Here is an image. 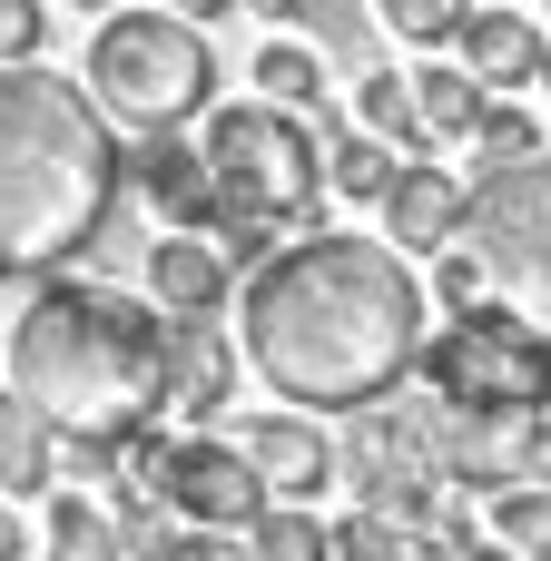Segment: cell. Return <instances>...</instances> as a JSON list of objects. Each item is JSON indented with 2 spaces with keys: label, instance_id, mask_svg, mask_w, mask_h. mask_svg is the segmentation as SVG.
I'll return each instance as SVG.
<instances>
[{
  "label": "cell",
  "instance_id": "cell-12",
  "mask_svg": "<svg viewBox=\"0 0 551 561\" xmlns=\"http://www.w3.org/2000/svg\"><path fill=\"white\" fill-rule=\"evenodd\" d=\"M128 178H138V197L168 227H217V178H207V148L197 138H177V128L128 138Z\"/></svg>",
  "mask_w": 551,
  "mask_h": 561
},
{
  "label": "cell",
  "instance_id": "cell-7",
  "mask_svg": "<svg viewBox=\"0 0 551 561\" xmlns=\"http://www.w3.org/2000/svg\"><path fill=\"white\" fill-rule=\"evenodd\" d=\"M463 237H473L493 296L551 335V148L503 158V168L473 178V217H463Z\"/></svg>",
  "mask_w": 551,
  "mask_h": 561
},
{
  "label": "cell",
  "instance_id": "cell-8",
  "mask_svg": "<svg viewBox=\"0 0 551 561\" xmlns=\"http://www.w3.org/2000/svg\"><path fill=\"white\" fill-rule=\"evenodd\" d=\"M345 473H355V493H365L375 513L434 533V513H444V493H454L444 404H434V414H384V404H365V414H355V444H345Z\"/></svg>",
  "mask_w": 551,
  "mask_h": 561
},
{
  "label": "cell",
  "instance_id": "cell-6",
  "mask_svg": "<svg viewBox=\"0 0 551 561\" xmlns=\"http://www.w3.org/2000/svg\"><path fill=\"white\" fill-rule=\"evenodd\" d=\"M414 375L454 414H551V335L532 316H513L503 296H483L454 325H434Z\"/></svg>",
  "mask_w": 551,
  "mask_h": 561
},
{
  "label": "cell",
  "instance_id": "cell-21",
  "mask_svg": "<svg viewBox=\"0 0 551 561\" xmlns=\"http://www.w3.org/2000/svg\"><path fill=\"white\" fill-rule=\"evenodd\" d=\"M39 533H49V552H69V561H118V523H108L89 493H59V483H49V523H39Z\"/></svg>",
  "mask_w": 551,
  "mask_h": 561
},
{
  "label": "cell",
  "instance_id": "cell-20",
  "mask_svg": "<svg viewBox=\"0 0 551 561\" xmlns=\"http://www.w3.org/2000/svg\"><path fill=\"white\" fill-rule=\"evenodd\" d=\"M237 542H246V552H266V561H325V552H335V523H325L315 503H266Z\"/></svg>",
  "mask_w": 551,
  "mask_h": 561
},
{
  "label": "cell",
  "instance_id": "cell-5",
  "mask_svg": "<svg viewBox=\"0 0 551 561\" xmlns=\"http://www.w3.org/2000/svg\"><path fill=\"white\" fill-rule=\"evenodd\" d=\"M89 89H99V108H108L128 138L207 118V108H217L207 20H187V10H168V0H158V10H108V20L89 30Z\"/></svg>",
  "mask_w": 551,
  "mask_h": 561
},
{
  "label": "cell",
  "instance_id": "cell-16",
  "mask_svg": "<svg viewBox=\"0 0 551 561\" xmlns=\"http://www.w3.org/2000/svg\"><path fill=\"white\" fill-rule=\"evenodd\" d=\"M49 483H59V424L20 385H0V493L20 503V493H49Z\"/></svg>",
  "mask_w": 551,
  "mask_h": 561
},
{
  "label": "cell",
  "instance_id": "cell-28",
  "mask_svg": "<svg viewBox=\"0 0 551 561\" xmlns=\"http://www.w3.org/2000/svg\"><path fill=\"white\" fill-rule=\"evenodd\" d=\"M404 542H414V523H394V513H375V503L335 523V552H355V561H394Z\"/></svg>",
  "mask_w": 551,
  "mask_h": 561
},
{
  "label": "cell",
  "instance_id": "cell-24",
  "mask_svg": "<svg viewBox=\"0 0 551 561\" xmlns=\"http://www.w3.org/2000/svg\"><path fill=\"white\" fill-rule=\"evenodd\" d=\"M306 30H315V49H325V59H345V69H365V59H375V10H365V0H315V10H306Z\"/></svg>",
  "mask_w": 551,
  "mask_h": 561
},
{
  "label": "cell",
  "instance_id": "cell-3",
  "mask_svg": "<svg viewBox=\"0 0 551 561\" xmlns=\"http://www.w3.org/2000/svg\"><path fill=\"white\" fill-rule=\"evenodd\" d=\"M10 385L69 444H118L168 414V306H138L89 276H39L10 325Z\"/></svg>",
  "mask_w": 551,
  "mask_h": 561
},
{
  "label": "cell",
  "instance_id": "cell-27",
  "mask_svg": "<svg viewBox=\"0 0 551 561\" xmlns=\"http://www.w3.org/2000/svg\"><path fill=\"white\" fill-rule=\"evenodd\" d=\"M483 296H493V276H483L473 237H454V247L434 256V306H444V316H463V306H483Z\"/></svg>",
  "mask_w": 551,
  "mask_h": 561
},
{
  "label": "cell",
  "instance_id": "cell-25",
  "mask_svg": "<svg viewBox=\"0 0 551 561\" xmlns=\"http://www.w3.org/2000/svg\"><path fill=\"white\" fill-rule=\"evenodd\" d=\"M375 10H384L394 39H414V49H454L463 20H473V0H375Z\"/></svg>",
  "mask_w": 551,
  "mask_h": 561
},
{
  "label": "cell",
  "instance_id": "cell-36",
  "mask_svg": "<svg viewBox=\"0 0 551 561\" xmlns=\"http://www.w3.org/2000/svg\"><path fill=\"white\" fill-rule=\"evenodd\" d=\"M0 355H10V335H0Z\"/></svg>",
  "mask_w": 551,
  "mask_h": 561
},
{
  "label": "cell",
  "instance_id": "cell-33",
  "mask_svg": "<svg viewBox=\"0 0 551 561\" xmlns=\"http://www.w3.org/2000/svg\"><path fill=\"white\" fill-rule=\"evenodd\" d=\"M69 10H118V0H69Z\"/></svg>",
  "mask_w": 551,
  "mask_h": 561
},
{
  "label": "cell",
  "instance_id": "cell-34",
  "mask_svg": "<svg viewBox=\"0 0 551 561\" xmlns=\"http://www.w3.org/2000/svg\"><path fill=\"white\" fill-rule=\"evenodd\" d=\"M542 473H551V424H542Z\"/></svg>",
  "mask_w": 551,
  "mask_h": 561
},
{
  "label": "cell",
  "instance_id": "cell-30",
  "mask_svg": "<svg viewBox=\"0 0 551 561\" xmlns=\"http://www.w3.org/2000/svg\"><path fill=\"white\" fill-rule=\"evenodd\" d=\"M246 10H256V20H276V30H306V10H315V0H246Z\"/></svg>",
  "mask_w": 551,
  "mask_h": 561
},
{
  "label": "cell",
  "instance_id": "cell-23",
  "mask_svg": "<svg viewBox=\"0 0 551 561\" xmlns=\"http://www.w3.org/2000/svg\"><path fill=\"white\" fill-rule=\"evenodd\" d=\"M493 542H513V552H551V473H523V483L493 493Z\"/></svg>",
  "mask_w": 551,
  "mask_h": 561
},
{
  "label": "cell",
  "instance_id": "cell-17",
  "mask_svg": "<svg viewBox=\"0 0 551 561\" xmlns=\"http://www.w3.org/2000/svg\"><path fill=\"white\" fill-rule=\"evenodd\" d=\"M414 108H424L434 148H444V138H473V118L493 108V79H483L473 59H434V69H414Z\"/></svg>",
  "mask_w": 551,
  "mask_h": 561
},
{
  "label": "cell",
  "instance_id": "cell-22",
  "mask_svg": "<svg viewBox=\"0 0 551 561\" xmlns=\"http://www.w3.org/2000/svg\"><path fill=\"white\" fill-rule=\"evenodd\" d=\"M256 89L286 99V108H325V49H306V39H266V49H256Z\"/></svg>",
  "mask_w": 551,
  "mask_h": 561
},
{
  "label": "cell",
  "instance_id": "cell-4",
  "mask_svg": "<svg viewBox=\"0 0 551 561\" xmlns=\"http://www.w3.org/2000/svg\"><path fill=\"white\" fill-rule=\"evenodd\" d=\"M207 178H217V247L237 266H266L286 237L315 227V207L335 197L325 178V128L315 108H286V99H237V108H207Z\"/></svg>",
  "mask_w": 551,
  "mask_h": 561
},
{
  "label": "cell",
  "instance_id": "cell-9",
  "mask_svg": "<svg viewBox=\"0 0 551 561\" xmlns=\"http://www.w3.org/2000/svg\"><path fill=\"white\" fill-rule=\"evenodd\" d=\"M168 503H177L197 533H246V523H256L276 493H266V473L246 463V444H237V434H177Z\"/></svg>",
  "mask_w": 551,
  "mask_h": 561
},
{
  "label": "cell",
  "instance_id": "cell-35",
  "mask_svg": "<svg viewBox=\"0 0 551 561\" xmlns=\"http://www.w3.org/2000/svg\"><path fill=\"white\" fill-rule=\"evenodd\" d=\"M542 89H551V49H542Z\"/></svg>",
  "mask_w": 551,
  "mask_h": 561
},
{
  "label": "cell",
  "instance_id": "cell-2",
  "mask_svg": "<svg viewBox=\"0 0 551 561\" xmlns=\"http://www.w3.org/2000/svg\"><path fill=\"white\" fill-rule=\"evenodd\" d=\"M128 128L99 108V89L10 59L0 69V276H59L108 237Z\"/></svg>",
  "mask_w": 551,
  "mask_h": 561
},
{
  "label": "cell",
  "instance_id": "cell-13",
  "mask_svg": "<svg viewBox=\"0 0 551 561\" xmlns=\"http://www.w3.org/2000/svg\"><path fill=\"white\" fill-rule=\"evenodd\" d=\"M227 286H237V256L217 247V227H168V237L148 247V296H158L168 316H217Z\"/></svg>",
  "mask_w": 551,
  "mask_h": 561
},
{
  "label": "cell",
  "instance_id": "cell-19",
  "mask_svg": "<svg viewBox=\"0 0 551 561\" xmlns=\"http://www.w3.org/2000/svg\"><path fill=\"white\" fill-rule=\"evenodd\" d=\"M394 168H404V148H394V138H375V128H335V138H325V178H335V197L384 207Z\"/></svg>",
  "mask_w": 551,
  "mask_h": 561
},
{
  "label": "cell",
  "instance_id": "cell-32",
  "mask_svg": "<svg viewBox=\"0 0 551 561\" xmlns=\"http://www.w3.org/2000/svg\"><path fill=\"white\" fill-rule=\"evenodd\" d=\"M0 561H20V523H10V493H0Z\"/></svg>",
  "mask_w": 551,
  "mask_h": 561
},
{
  "label": "cell",
  "instance_id": "cell-31",
  "mask_svg": "<svg viewBox=\"0 0 551 561\" xmlns=\"http://www.w3.org/2000/svg\"><path fill=\"white\" fill-rule=\"evenodd\" d=\"M168 10H187V20H227L237 0H168Z\"/></svg>",
  "mask_w": 551,
  "mask_h": 561
},
{
  "label": "cell",
  "instance_id": "cell-26",
  "mask_svg": "<svg viewBox=\"0 0 551 561\" xmlns=\"http://www.w3.org/2000/svg\"><path fill=\"white\" fill-rule=\"evenodd\" d=\"M542 148V128H532V108H513V99H493L483 118H473V168H503V158H532Z\"/></svg>",
  "mask_w": 551,
  "mask_h": 561
},
{
  "label": "cell",
  "instance_id": "cell-11",
  "mask_svg": "<svg viewBox=\"0 0 551 561\" xmlns=\"http://www.w3.org/2000/svg\"><path fill=\"white\" fill-rule=\"evenodd\" d=\"M463 217H473V187H463L454 168H434V158H404V168H394V187H384V237H394L404 256H444V247L463 237Z\"/></svg>",
  "mask_w": 551,
  "mask_h": 561
},
{
  "label": "cell",
  "instance_id": "cell-15",
  "mask_svg": "<svg viewBox=\"0 0 551 561\" xmlns=\"http://www.w3.org/2000/svg\"><path fill=\"white\" fill-rule=\"evenodd\" d=\"M454 49H463L493 89H523V79H542V49H551V39L513 10V0H473V20H463V39H454Z\"/></svg>",
  "mask_w": 551,
  "mask_h": 561
},
{
  "label": "cell",
  "instance_id": "cell-14",
  "mask_svg": "<svg viewBox=\"0 0 551 561\" xmlns=\"http://www.w3.org/2000/svg\"><path fill=\"white\" fill-rule=\"evenodd\" d=\"M227 394H237V345H227V325H217V316H168V414L207 424V414H227Z\"/></svg>",
  "mask_w": 551,
  "mask_h": 561
},
{
  "label": "cell",
  "instance_id": "cell-10",
  "mask_svg": "<svg viewBox=\"0 0 551 561\" xmlns=\"http://www.w3.org/2000/svg\"><path fill=\"white\" fill-rule=\"evenodd\" d=\"M237 444H246V463L266 473L276 503H315V493L345 473V454L325 444V424H315V414H286V404H276V414H246Z\"/></svg>",
  "mask_w": 551,
  "mask_h": 561
},
{
  "label": "cell",
  "instance_id": "cell-1",
  "mask_svg": "<svg viewBox=\"0 0 551 561\" xmlns=\"http://www.w3.org/2000/svg\"><path fill=\"white\" fill-rule=\"evenodd\" d=\"M237 325H246V365L276 385V404L365 414V404L404 394V375L424 365L434 286L414 276V256L394 237L306 227L266 266H246Z\"/></svg>",
  "mask_w": 551,
  "mask_h": 561
},
{
  "label": "cell",
  "instance_id": "cell-18",
  "mask_svg": "<svg viewBox=\"0 0 551 561\" xmlns=\"http://www.w3.org/2000/svg\"><path fill=\"white\" fill-rule=\"evenodd\" d=\"M355 128L394 138L404 158L434 148V128H424V108H414V79H404V69H375V59H365V79H355Z\"/></svg>",
  "mask_w": 551,
  "mask_h": 561
},
{
  "label": "cell",
  "instance_id": "cell-29",
  "mask_svg": "<svg viewBox=\"0 0 551 561\" xmlns=\"http://www.w3.org/2000/svg\"><path fill=\"white\" fill-rule=\"evenodd\" d=\"M39 39H49V0H0V69L39 59Z\"/></svg>",
  "mask_w": 551,
  "mask_h": 561
}]
</instances>
